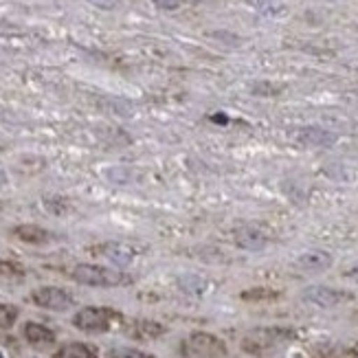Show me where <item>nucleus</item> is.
<instances>
[{
	"label": "nucleus",
	"instance_id": "1",
	"mask_svg": "<svg viewBox=\"0 0 358 358\" xmlns=\"http://www.w3.org/2000/svg\"><path fill=\"white\" fill-rule=\"evenodd\" d=\"M292 338H294V332L286 328H257L242 338V350L253 356H264V354H271L279 348H284Z\"/></svg>",
	"mask_w": 358,
	"mask_h": 358
},
{
	"label": "nucleus",
	"instance_id": "2",
	"mask_svg": "<svg viewBox=\"0 0 358 358\" xmlns=\"http://www.w3.org/2000/svg\"><path fill=\"white\" fill-rule=\"evenodd\" d=\"M71 277L77 284L92 286V288H115L132 282L126 273H119L108 266H97V264H80V266L73 268Z\"/></svg>",
	"mask_w": 358,
	"mask_h": 358
},
{
	"label": "nucleus",
	"instance_id": "3",
	"mask_svg": "<svg viewBox=\"0 0 358 358\" xmlns=\"http://www.w3.org/2000/svg\"><path fill=\"white\" fill-rule=\"evenodd\" d=\"M119 319H121V315L110 308L88 306V308H82L80 313L73 317V325L77 330L88 332V334H103V332H110L113 325Z\"/></svg>",
	"mask_w": 358,
	"mask_h": 358
},
{
	"label": "nucleus",
	"instance_id": "4",
	"mask_svg": "<svg viewBox=\"0 0 358 358\" xmlns=\"http://www.w3.org/2000/svg\"><path fill=\"white\" fill-rule=\"evenodd\" d=\"M185 358H224L227 345L222 338L209 332H194L182 341Z\"/></svg>",
	"mask_w": 358,
	"mask_h": 358
},
{
	"label": "nucleus",
	"instance_id": "5",
	"mask_svg": "<svg viewBox=\"0 0 358 358\" xmlns=\"http://www.w3.org/2000/svg\"><path fill=\"white\" fill-rule=\"evenodd\" d=\"M301 299L306 303H310V306H315V308L332 310V308H338V306L348 303L352 299V294L345 292V290H338V288L315 284V286H308V288L301 290Z\"/></svg>",
	"mask_w": 358,
	"mask_h": 358
},
{
	"label": "nucleus",
	"instance_id": "6",
	"mask_svg": "<svg viewBox=\"0 0 358 358\" xmlns=\"http://www.w3.org/2000/svg\"><path fill=\"white\" fill-rule=\"evenodd\" d=\"M31 301L44 310H53V313H64V310H71L75 306L73 294L64 288H57V286L36 288L31 292Z\"/></svg>",
	"mask_w": 358,
	"mask_h": 358
},
{
	"label": "nucleus",
	"instance_id": "7",
	"mask_svg": "<svg viewBox=\"0 0 358 358\" xmlns=\"http://www.w3.org/2000/svg\"><path fill=\"white\" fill-rule=\"evenodd\" d=\"M95 253L101 255L103 259H108L110 264L119 268H126L136 259V248L130 244H123V242H106L101 246L95 248Z\"/></svg>",
	"mask_w": 358,
	"mask_h": 358
},
{
	"label": "nucleus",
	"instance_id": "8",
	"mask_svg": "<svg viewBox=\"0 0 358 358\" xmlns=\"http://www.w3.org/2000/svg\"><path fill=\"white\" fill-rule=\"evenodd\" d=\"M332 262H334L332 253L321 251V248H313V251H306L294 259V266L303 273H323L332 266Z\"/></svg>",
	"mask_w": 358,
	"mask_h": 358
},
{
	"label": "nucleus",
	"instance_id": "9",
	"mask_svg": "<svg viewBox=\"0 0 358 358\" xmlns=\"http://www.w3.org/2000/svg\"><path fill=\"white\" fill-rule=\"evenodd\" d=\"M233 238H236V244L244 248V251L255 253V251H264V248L268 246V238L255 227H240Z\"/></svg>",
	"mask_w": 358,
	"mask_h": 358
},
{
	"label": "nucleus",
	"instance_id": "10",
	"mask_svg": "<svg viewBox=\"0 0 358 358\" xmlns=\"http://www.w3.org/2000/svg\"><path fill=\"white\" fill-rule=\"evenodd\" d=\"M299 143L308 145V148H330L336 143V134L330 132V130H323V128H317V126H310V128H303L299 134Z\"/></svg>",
	"mask_w": 358,
	"mask_h": 358
},
{
	"label": "nucleus",
	"instance_id": "11",
	"mask_svg": "<svg viewBox=\"0 0 358 358\" xmlns=\"http://www.w3.org/2000/svg\"><path fill=\"white\" fill-rule=\"evenodd\" d=\"M24 338L29 341V345H34V348H51L55 343V334L53 330H49L46 325L42 323H34V321H29L24 323V330H22Z\"/></svg>",
	"mask_w": 358,
	"mask_h": 358
},
{
	"label": "nucleus",
	"instance_id": "12",
	"mask_svg": "<svg viewBox=\"0 0 358 358\" xmlns=\"http://www.w3.org/2000/svg\"><path fill=\"white\" fill-rule=\"evenodd\" d=\"M13 236L27 242V244H46V242H51V233L38 227V224H22V227H15L13 229Z\"/></svg>",
	"mask_w": 358,
	"mask_h": 358
},
{
	"label": "nucleus",
	"instance_id": "13",
	"mask_svg": "<svg viewBox=\"0 0 358 358\" xmlns=\"http://www.w3.org/2000/svg\"><path fill=\"white\" fill-rule=\"evenodd\" d=\"M165 332V328L157 321H134L130 336L134 338H157Z\"/></svg>",
	"mask_w": 358,
	"mask_h": 358
},
{
	"label": "nucleus",
	"instance_id": "14",
	"mask_svg": "<svg viewBox=\"0 0 358 358\" xmlns=\"http://www.w3.org/2000/svg\"><path fill=\"white\" fill-rule=\"evenodd\" d=\"M57 358H97V350L88 343H66L64 348H59Z\"/></svg>",
	"mask_w": 358,
	"mask_h": 358
},
{
	"label": "nucleus",
	"instance_id": "15",
	"mask_svg": "<svg viewBox=\"0 0 358 358\" xmlns=\"http://www.w3.org/2000/svg\"><path fill=\"white\" fill-rule=\"evenodd\" d=\"M180 288L182 292L192 294V297H202V294H207L209 284H207V279H202L198 275H187L180 279Z\"/></svg>",
	"mask_w": 358,
	"mask_h": 358
},
{
	"label": "nucleus",
	"instance_id": "16",
	"mask_svg": "<svg viewBox=\"0 0 358 358\" xmlns=\"http://www.w3.org/2000/svg\"><path fill=\"white\" fill-rule=\"evenodd\" d=\"M255 9L262 13V15H282L286 11V3L284 0H253Z\"/></svg>",
	"mask_w": 358,
	"mask_h": 358
},
{
	"label": "nucleus",
	"instance_id": "17",
	"mask_svg": "<svg viewBox=\"0 0 358 358\" xmlns=\"http://www.w3.org/2000/svg\"><path fill=\"white\" fill-rule=\"evenodd\" d=\"M18 319V308L15 306H7V303H0V328H11Z\"/></svg>",
	"mask_w": 358,
	"mask_h": 358
},
{
	"label": "nucleus",
	"instance_id": "18",
	"mask_svg": "<svg viewBox=\"0 0 358 358\" xmlns=\"http://www.w3.org/2000/svg\"><path fill=\"white\" fill-rule=\"evenodd\" d=\"M106 358H154L145 352H138V350H132V348H115L108 352Z\"/></svg>",
	"mask_w": 358,
	"mask_h": 358
},
{
	"label": "nucleus",
	"instance_id": "19",
	"mask_svg": "<svg viewBox=\"0 0 358 358\" xmlns=\"http://www.w3.org/2000/svg\"><path fill=\"white\" fill-rule=\"evenodd\" d=\"M273 297H277V292H273V290H246V292H242V299H246V301H259V299H273Z\"/></svg>",
	"mask_w": 358,
	"mask_h": 358
},
{
	"label": "nucleus",
	"instance_id": "20",
	"mask_svg": "<svg viewBox=\"0 0 358 358\" xmlns=\"http://www.w3.org/2000/svg\"><path fill=\"white\" fill-rule=\"evenodd\" d=\"M0 275L5 277H22V268L13 262H0Z\"/></svg>",
	"mask_w": 358,
	"mask_h": 358
},
{
	"label": "nucleus",
	"instance_id": "21",
	"mask_svg": "<svg viewBox=\"0 0 358 358\" xmlns=\"http://www.w3.org/2000/svg\"><path fill=\"white\" fill-rule=\"evenodd\" d=\"M152 3L163 11H174L182 5V0H152Z\"/></svg>",
	"mask_w": 358,
	"mask_h": 358
},
{
	"label": "nucleus",
	"instance_id": "22",
	"mask_svg": "<svg viewBox=\"0 0 358 358\" xmlns=\"http://www.w3.org/2000/svg\"><path fill=\"white\" fill-rule=\"evenodd\" d=\"M88 3L103 9V11H110V9H115L119 5V0H88Z\"/></svg>",
	"mask_w": 358,
	"mask_h": 358
},
{
	"label": "nucleus",
	"instance_id": "23",
	"mask_svg": "<svg viewBox=\"0 0 358 358\" xmlns=\"http://www.w3.org/2000/svg\"><path fill=\"white\" fill-rule=\"evenodd\" d=\"M343 277H348V279H352L354 284H358V262L350 264V266L343 271Z\"/></svg>",
	"mask_w": 358,
	"mask_h": 358
},
{
	"label": "nucleus",
	"instance_id": "24",
	"mask_svg": "<svg viewBox=\"0 0 358 358\" xmlns=\"http://www.w3.org/2000/svg\"><path fill=\"white\" fill-rule=\"evenodd\" d=\"M7 182H9V178H7V174H5V169L0 167V189H3V187H7Z\"/></svg>",
	"mask_w": 358,
	"mask_h": 358
},
{
	"label": "nucleus",
	"instance_id": "25",
	"mask_svg": "<svg viewBox=\"0 0 358 358\" xmlns=\"http://www.w3.org/2000/svg\"><path fill=\"white\" fill-rule=\"evenodd\" d=\"M0 358H5V356H3V352H0Z\"/></svg>",
	"mask_w": 358,
	"mask_h": 358
}]
</instances>
